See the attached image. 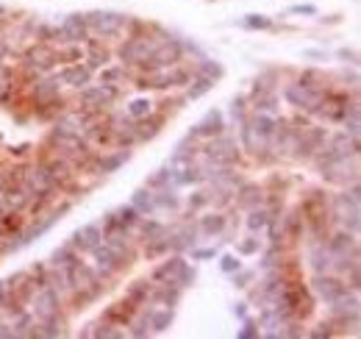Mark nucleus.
Returning a JSON list of instances; mask_svg holds the SVG:
<instances>
[{
    "label": "nucleus",
    "mask_w": 361,
    "mask_h": 339,
    "mask_svg": "<svg viewBox=\"0 0 361 339\" xmlns=\"http://www.w3.org/2000/svg\"><path fill=\"white\" fill-rule=\"evenodd\" d=\"M89 22L97 28V31H103V33H114L117 28L123 25V17L120 14H109V11H97L89 17Z\"/></svg>",
    "instance_id": "1"
},
{
    "label": "nucleus",
    "mask_w": 361,
    "mask_h": 339,
    "mask_svg": "<svg viewBox=\"0 0 361 339\" xmlns=\"http://www.w3.org/2000/svg\"><path fill=\"white\" fill-rule=\"evenodd\" d=\"M317 292L323 295V298L334 300V298H339V295L345 292V287H342V284H339V281H331V278H320V281H317Z\"/></svg>",
    "instance_id": "2"
},
{
    "label": "nucleus",
    "mask_w": 361,
    "mask_h": 339,
    "mask_svg": "<svg viewBox=\"0 0 361 339\" xmlns=\"http://www.w3.org/2000/svg\"><path fill=\"white\" fill-rule=\"evenodd\" d=\"M286 95H289V100L297 103V106H309V109H314V103H317V95H311L309 89H300V86H292Z\"/></svg>",
    "instance_id": "3"
},
{
    "label": "nucleus",
    "mask_w": 361,
    "mask_h": 339,
    "mask_svg": "<svg viewBox=\"0 0 361 339\" xmlns=\"http://www.w3.org/2000/svg\"><path fill=\"white\" fill-rule=\"evenodd\" d=\"M61 81H67V84H72V86H81L89 81V70H84V67H70V70L61 72Z\"/></svg>",
    "instance_id": "4"
},
{
    "label": "nucleus",
    "mask_w": 361,
    "mask_h": 339,
    "mask_svg": "<svg viewBox=\"0 0 361 339\" xmlns=\"http://www.w3.org/2000/svg\"><path fill=\"white\" fill-rule=\"evenodd\" d=\"M219 128H222V117H219L217 111H208L206 120L197 125V134H217Z\"/></svg>",
    "instance_id": "5"
},
{
    "label": "nucleus",
    "mask_w": 361,
    "mask_h": 339,
    "mask_svg": "<svg viewBox=\"0 0 361 339\" xmlns=\"http://www.w3.org/2000/svg\"><path fill=\"white\" fill-rule=\"evenodd\" d=\"M53 306H56V298H53V292H42L36 298V312L42 314V317H50L53 314Z\"/></svg>",
    "instance_id": "6"
},
{
    "label": "nucleus",
    "mask_w": 361,
    "mask_h": 339,
    "mask_svg": "<svg viewBox=\"0 0 361 339\" xmlns=\"http://www.w3.org/2000/svg\"><path fill=\"white\" fill-rule=\"evenodd\" d=\"M111 98H114V92H111V89H103V86H100V89H92V92H86V95H84V100H86V103H109V100Z\"/></svg>",
    "instance_id": "7"
},
{
    "label": "nucleus",
    "mask_w": 361,
    "mask_h": 339,
    "mask_svg": "<svg viewBox=\"0 0 361 339\" xmlns=\"http://www.w3.org/2000/svg\"><path fill=\"white\" fill-rule=\"evenodd\" d=\"M64 33L70 39H81V33H84V20H81V17H70V20L64 22Z\"/></svg>",
    "instance_id": "8"
},
{
    "label": "nucleus",
    "mask_w": 361,
    "mask_h": 339,
    "mask_svg": "<svg viewBox=\"0 0 361 339\" xmlns=\"http://www.w3.org/2000/svg\"><path fill=\"white\" fill-rule=\"evenodd\" d=\"M78 245H86V248H95V242H97V228L95 225H89V228H84V231H78Z\"/></svg>",
    "instance_id": "9"
},
{
    "label": "nucleus",
    "mask_w": 361,
    "mask_h": 339,
    "mask_svg": "<svg viewBox=\"0 0 361 339\" xmlns=\"http://www.w3.org/2000/svg\"><path fill=\"white\" fill-rule=\"evenodd\" d=\"M175 59H178V45H173V47H170V45H164L162 47V53H156V64H167V61H175Z\"/></svg>",
    "instance_id": "10"
},
{
    "label": "nucleus",
    "mask_w": 361,
    "mask_h": 339,
    "mask_svg": "<svg viewBox=\"0 0 361 339\" xmlns=\"http://www.w3.org/2000/svg\"><path fill=\"white\" fill-rule=\"evenodd\" d=\"M134 203H136V209H142V211H148L150 206H153V200H150V197H148V192H136Z\"/></svg>",
    "instance_id": "11"
},
{
    "label": "nucleus",
    "mask_w": 361,
    "mask_h": 339,
    "mask_svg": "<svg viewBox=\"0 0 361 339\" xmlns=\"http://www.w3.org/2000/svg\"><path fill=\"white\" fill-rule=\"evenodd\" d=\"M256 131L261 134V137L272 134V120H267V117H256Z\"/></svg>",
    "instance_id": "12"
},
{
    "label": "nucleus",
    "mask_w": 361,
    "mask_h": 339,
    "mask_svg": "<svg viewBox=\"0 0 361 339\" xmlns=\"http://www.w3.org/2000/svg\"><path fill=\"white\" fill-rule=\"evenodd\" d=\"M148 111H150L148 100H136V103L131 106V114H134V117H142V114H148Z\"/></svg>",
    "instance_id": "13"
},
{
    "label": "nucleus",
    "mask_w": 361,
    "mask_h": 339,
    "mask_svg": "<svg viewBox=\"0 0 361 339\" xmlns=\"http://www.w3.org/2000/svg\"><path fill=\"white\" fill-rule=\"evenodd\" d=\"M170 320H173V314H170V312L159 314V317H156V320H153V328H156V331H164V328H167V326H170Z\"/></svg>",
    "instance_id": "14"
},
{
    "label": "nucleus",
    "mask_w": 361,
    "mask_h": 339,
    "mask_svg": "<svg viewBox=\"0 0 361 339\" xmlns=\"http://www.w3.org/2000/svg\"><path fill=\"white\" fill-rule=\"evenodd\" d=\"M203 228H206L208 234H211V231H219L222 228V217H208V220L203 222Z\"/></svg>",
    "instance_id": "15"
},
{
    "label": "nucleus",
    "mask_w": 361,
    "mask_h": 339,
    "mask_svg": "<svg viewBox=\"0 0 361 339\" xmlns=\"http://www.w3.org/2000/svg\"><path fill=\"white\" fill-rule=\"evenodd\" d=\"M264 222H267V214H264V211H256V214L247 220V225H250V228H261Z\"/></svg>",
    "instance_id": "16"
},
{
    "label": "nucleus",
    "mask_w": 361,
    "mask_h": 339,
    "mask_svg": "<svg viewBox=\"0 0 361 339\" xmlns=\"http://www.w3.org/2000/svg\"><path fill=\"white\" fill-rule=\"evenodd\" d=\"M245 25H250V28H267V25H270V20H267V17H256V14H253Z\"/></svg>",
    "instance_id": "17"
},
{
    "label": "nucleus",
    "mask_w": 361,
    "mask_h": 339,
    "mask_svg": "<svg viewBox=\"0 0 361 339\" xmlns=\"http://www.w3.org/2000/svg\"><path fill=\"white\" fill-rule=\"evenodd\" d=\"M206 89H211V81L208 78H203V81H197V86L192 89V98H197V95H203Z\"/></svg>",
    "instance_id": "18"
},
{
    "label": "nucleus",
    "mask_w": 361,
    "mask_h": 339,
    "mask_svg": "<svg viewBox=\"0 0 361 339\" xmlns=\"http://www.w3.org/2000/svg\"><path fill=\"white\" fill-rule=\"evenodd\" d=\"M222 270H225V273H233V270H239V261L233 259V256H225V259H222Z\"/></svg>",
    "instance_id": "19"
},
{
    "label": "nucleus",
    "mask_w": 361,
    "mask_h": 339,
    "mask_svg": "<svg viewBox=\"0 0 361 339\" xmlns=\"http://www.w3.org/2000/svg\"><path fill=\"white\" fill-rule=\"evenodd\" d=\"M253 334H256V326H253V323H247V326H245V331H242V337H253Z\"/></svg>",
    "instance_id": "20"
},
{
    "label": "nucleus",
    "mask_w": 361,
    "mask_h": 339,
    "mask_svg": "<svg viewBox=\"0 0 361 339\" xmlns=\"http://www.w3.org/2000/svg\"><path fill=\"white\" fill-rule=\"evenodd\" d=\"M292 11H300V14H314V6H297V8H292Z\"/></svg>",
    "instance_id": "21"
},
{
    "label": "nucleus",
    "mask_w": 361,
    "mask_h": 339,
    "mask_svg": "<svg viewBox=\"0 0 361 339\" xmlns=\"http://www.w3.org/2000/svg\"><path fill=\"white\" fill-rule=\"evenodd\" d=\"M253 250H256V242H245L242 245V253H253Z\"/></svg>",
    "instance_id": "22"
},
{
    "label": "nucleus",
    "mask_w": 361,
    "mask_h": 339,
    "mask_svg": "<svg viewBox=\"0 0 361 339\" xmlns=\"http://www.w3.org/2000/svg\"><path fill=\"white\" fill-rule=\"evenodd\" d=\"M0 303H3V284H0Z\"/></svg>",
    "instance_id": "23"
},
{
    "label": "nucleus",
    "mask_w": 361,
    "mask_h": 339,
    "mask_svg": "<svg viewBox=\"0 0 361 339\" xmlns=\"http://www.w3.org/2000/svg\"><path fill=\"white\" fill-rule=\"evenodd\" d=\"M0 78H3V70H0ZM0 86H3V84H0Z\"/></svg>",
    "instance_id": "24"
}]
</instances>
